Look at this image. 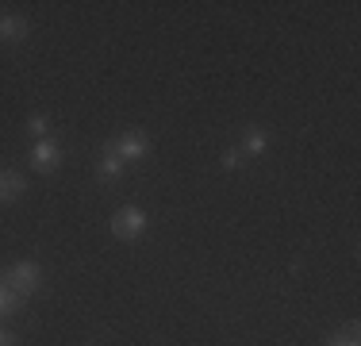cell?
<instances>
[{
    "label": "cell",
    "mask_w": 361,
    "mask_h": 346,
    "mask_svg": "<svg viewBox=\"0 0 361 346\" xmlns=\"http://www.w3.org/2000/svg\"><path fill=\"white\" fill-rule=\"evenodd\" d=\"M42 285V270L39 262H16L12 270H0V289H12L20 292L23 300H31Z\"/></svg>",
    "instance_id": "obj_1"
},
{
    "label": "cell",
    "mask_w": 361,
    "mask_h": 346,
    "mask_svg": "<svg viewBox=\"0 0 361 346\" xmlns=\"http://www.w3.org/2000/svg\"><path fill=\"white\" fill-rule=\"evenodd\" d=\"M238 166H243V150L235 146V150L223 154V169H238Z\"/></svg>",
    "instance_id": "obj_12"
},
{
    "label": "cell",
    "mask_w": 361,
    "mask_h": 346,
    "mask_svg": "<svg viewBox=\"0 0 361 346\" xmlns=\"http://www.w3.org/2000/svg\"><path fill=\"white\" fill-rule=\"evenodd\" d=\"M0 346H20V339H16L12 331H4V327H0Z\"/></svg>",
    "instance_id": "obj_13"
},
{
    "label": "cell",
    "mask_w": 361,
    "mask_h": 346,
    "mask_svg": "<svg viewBox=\"0 0 361 346\" xmlns=\"http://www.w3.org/2000/svg\"><path fill=\"white\" fill-rule=\"evenodd\" d=\"M27 131L35 135V138H47V131H50V116H42V112L27 116Z\"/></svg>",
    "instance_id": "obj_11"
},
{
    "label": "cell",
    "mask_w": 361,
    "mask_h": 346,
    "mask_svg": "<svg viewBox=\"0 0 361 346\" xmlns=\"http://www.w3.org/2000/svg\"><path fill=\"white\" fill-rule=\"evenodd\" d=\"M265 146H269V138H265L262 127H246V138H243V146H238V150H243L246 158H262Z\"/></svg>",
    "instance_id": "obj_8"
},
{
    "label": "cell",
    "mask_w": 361,
    "mask_h": 346,
    "mask_svg": "<svg viewBox=\"0 0 361 346\" xmlns=\"http://www.w3.org/2000/svg\"><path fill=\"white\" fill-rule=\"evenodd\" d=\"M23 193H27V181H23V173H16V169H0V204L20 201Z\"/></svg>",
    "instance_id": "obj_5"
},
{
    "label": "cell",
    "mask_w": 361,
    "mask_h": 346,
    "mask_svg": "<svg viewBox=\"0 0 361 346\" xmlns=\"http://www.w3.org/2000/svg\"><path fill=\"white\" fill-rule=\"evenodd\" d=\"M111 150L123 158V166L127 162H139V158H146V150H150V138H146L142 131H123L119 138H111Z\"/></svg>",
    "instance_id": "obj_4"
},
{
    "label": "cell",
    "mask_w": 361,
    "mask_h": 346,
    "mask_svg": "<svg viewBox=\"0 0 361 346\" xmlns=\"http://www.w3.org/2000/svg\"><path fill=\"white\" fill-rule=\"evenodd\" d=\"M27 300L20 297V292H12V289H0V319H8V316H16Z\"/></svg>",
    "instance_id": "obj_9"
},
{
    "label": "cell",
    "mask_w": 361,
    "mask_h": 346,
    "mask_svg": "<svg viewBox=\"0 0 361 346\" xmlns=\"http://www.w3.org/2000/svg\"><path fill=\"white\" fill-rule=\"evenodd\" d=\"M326 346H357V323H346L338 335H331Z\"/></svg>",
    "instance_id": "obj_10"
},
{
    "label": "cell",
    "mask_w": 361,
    "mask_h": 346,
    "mask_svg": "<svg viewBox=\"0 0 361 346\" xmlns=\"http://www.w3.org/2000/svg\"><path fill=\"white\" fill-rule=\"evenodd\" d=\"M31 31L27 16H0V42H23Z\"/></svg>",
    "instance_id": "obj_7"
},
{
    "label": "cell",
    "mask_w": 361,
    "mask_h": 346,
    "mask_svg": "<svg viewBox=\"0 0 361 346\" xmlns=\"http://www.w3.org/2000/svg\"><path fill=\"white\" fill-rule=\"evenodd\" d=\"M97 177L104 181V185H111V181L123 177V158L111 150V143H104V154H100V162H97Z\"/></svg>",
    "instance_id": "obj_6"
},
{
    "label": "cell",
    "mask_w": 361,
    "mask_h": 346,
    "mask_svg": "<svg viewBox=\"0 0 361 346\" xmlns=\"http://www.w3.org/2000/svg\"><path fill=\"white\" fill-rule=\"evenodd\" d=\"M66 150L62 143H54V138H39L35 146H31V169L35 173H54L58 166H62Z\"/></svg>",
    "instance_id": "obj_3"
},
{
    "label": "cell",
    "mask_w": 361,
    "mask_h": 346,
    "mask_svg": "<svg viewBox=\"0 0 361 346\" xmlns=\"http://www.w3.org/2000/svg\"><path fill=\"white\" fill-rule=\"evenodd\" d=\"M142 231H146V212H142V208L127 204V208H119V212L111 215V235H116V239L131 242V239H139Z\"/></svg>",
    "instance_id": "obj_2"
}]
</instances>
